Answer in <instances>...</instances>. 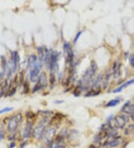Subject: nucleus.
Listing matches in <instances>:
<instances>
[{
    "mask_svg": "<svg viewBox=\"0 0 134 148\" xmlns=\"http://www.w3.org/2000/svg\"><path fill=\"white\" fill-rule=\"evenodd\" d=\"M97 70H98L97 64L94 61H92L91 64H90V67L87 69L86 72L84 73L82 79L78 82V86L81 88V90H84V89L86 90L89 88L91 80L95 76Z\"/></svg>",
    "mask_w": 134,
    "mask_h": 148,
    "instance_id": "obj_1",
    "label": "nucleus"
},
{
    "mask_svg": "<svg viewBox=\"0 0 134 148\" xmlns=\"http://www.w3.org/2000/svg\"><path fill=\"white\" fill-rule=\"evenodd\" d=\"M129 121V117L126 114H120L116 115L113 119L109 121V123L107 126L109 127H112L114 129H123L124 128L125 125Z\"/></svg>",
    "mask_w": 134,
    "mask_h": 148,
    "instance_id": "obj_2",
    "label": "nucleus"
},
{
    "mask_svg": "<svg viewBox=\"0 0 134 148\" xmlns=\"http://www.w3.org/2000/svg\"><path fill=\"white\" fill-rule=\"evenodd\" d=\"M49 122V118L48 117H44L43 119L39 121V124L33 131V136L35 139H40L43 137V133L46 131V125Z\"/></svg>",
    "mask_w": 134,
    "mask_h": 148,
    "instance_id": "obj_3",
    "label": "nucleus"
},
{
    "mask_svg": "<svg viewBox=\"0 0 134 148\" xmlns=\"http://www.w3.org/2000/svg\"><path fill=\"white\" fill-rule=\"evenodd\" d=\"M22 121V115L21 113H18L14 116H13L8 121V124H7L8 132L11 134H15V132L19 127V124L21 123Z\"/></svg>",
    "mask_w": 134,
    "mask_h": 148,
    "instance_id": "obj_4",
    "label": "nucleus"
},
{
    "mask_svg": "<svg viewBox=\"0 0 134 148\" xmlns=\"http://www.w3.org/2000/svg\"><path fill=\"white\" fill-rule=\"evenodd\" d=\"M42 67H43V61L39 58V60L36 62L35 64L31 68L30 79L32 82H35L36 81H37Z\"/></svg>",
    "mask_w": 134,
    "mask_h": 148,
    "instance_id": "obj_5",
    "label": "nucleus"
},
{
    "mask_svg": "<svg viewBox=\"0 0 134 148\" xmlns=\"http://www.w3.org/2000/svg\"><path fill=\"white\" fill-rule=\"evenodd\" d=\"M56 132H57V129L55 127H50V128L46 130L43 135V137H42V140L44 141V143L47 146L54 142Z\"/></svg>",
    "mask_w": 134,
    "mask_h": 148,
    "instance_id": "obj_6",
    "label": "nucleus"
},
{
    "mask_svg": "<svg viewBox=\"0 0 134 148\" xmlns=\"http://www.w3.org/2000/svg\"><path fill=\"white\" fill-rule=\"evenodd\" d=\"M60 53L58 52H53L51 58L50 64L48 69L50 70L51 73L55 74L58 71V58H59Z\"/></svg>",
    "mask_w": 134,
    "mask_h": 148,
    "instance_id": "obj_7",
    "label": "nucleus"
},
{
    "mask_svg": "<svg viewBox=\"0 0 134 148\" xmlns=\"http://www.w3.org/2000/svg\"><path fill=\"white\" fill-rule=\"evenodd\" d=\"M47 83H48V81H47V76L46 74L43 73H42L40 76H39L37 79V85H35V86L33 88V92L35 93L38 90H39L40 89L45 88L47 86Z\"/></svg>",
    "mask_w": 134,
    "mask_h": 148,
    "instance_id": "obj_8",
    "label": "nucleus"
},
{
    "mask_svg": "<svg viewBox=\"0 0 134 148\" xmlns=\"http://www.w3.org/2000/svg\"><path fill=\"white\" fill-rule=\"evenodd\" d=\"M63 49L64 51L66 52V55H67V58H66V62H68L70 65V67H72V64L74 62V52L71 49V45L69 43H65L63 45Z\"/></svg>",
    "mask_w": 134,
    "mask_h": 148,
    "instance_id": "obj_9",
    "label": "nucleus"
},
{
    "mask_svg": "<svg viewBox=\"0 0 134 148\" xmlns=\"http://www.w3.org/2000/svg\"><path fill=\"white\" fill-rule=\"evenodd\" d=\"M122 143V138L121 137H116L114 138H110V139H107L103 144L104 147H116L119 146Z\"/></svg>",
    "mask_w": 134,
    "mask_h": 148,
    "instance_id": "obj_10",
    "label": "nucleus"
},
{
    "mask_svg": "<svg viewBox=\"0 0 134 148\" xmlns=\"http://www.w3.org/2000/svg\"><path fill=\"white\" fill-rule=\"evenodd\" d=\"M121 112L127 114H134V104L131 103V102L128 101L125 103L124 105L122 106Z\"/></svg>",
    "mask_w": 134,
    "mask_h": 148,
    "instance_id": "obj_11",
    "label": "nucleus"
},
{
    "mask_svg": "<svg viewBox=\"0 0 134 148\" xmlns=\"http://www.w3.org/2000/svg\"><path fill=\"white\" fill-rule=\"evenodd\" d=\"M32 129H33V123L28 121V123L26 124V127H25L23 131V134H22V137L23 138L27 139L29 138L31 136L32 133Z\"/></svg>",
    "mask_w": 134,
    "mask_h": 148,
    "instance_id": "obj_12",
    "label": "nucleus"
},
{
    "mask_svg": "<svg viewBox=\"0 0 134 148\" xmlns=\"http://www.w3.org/2000/svg\"><path fill=\"white\" fill-rule=\"evenodd\" d=\"M103 75L102 74H100V75H98V77L94 80L93 84V90H100V87L101 85V82L103 81Z\"/></svg>",
    "mask_w": 134,
    "mask_h": 148,
    "instance_id": "obj_13",
    "label": "nucleus"
},
{
    "mask_svg": "<svg viewBox=\"0 0 134 148\" xmlns=\"http://www.w3.org/2000/svg\"><path fill=\"white\" fill-rule=\"evenodd\" d=\"M11 62H12L13 64L14 65L15 67H16V68H17L18 64H20V57L16 51L11 52Z\"/></svg>",
    "mask_w": 134,
    "mask_h": 148,
    "instance_id": "obj_14",
    "label": "nucleus"
},
{
    "mask_svg": "<svg viewBox=\"0 0 134 148\" xmlns=\"http://www.w3.org/2000/svg\"><path fill=\"white\" fill-rule=\"evenodd\" d=\"M66 145L65 141H54L52 144L48 145V148H66Z\"/></svg>",
    "mask_w": 134,
    "mask_h": 148,
    "instance_id": "obj_15",
    "label": "nucleus"
},
{
    "mask_svg": "<svg viewBox=\"0 0 134 148\" xmlns=\"http://www.w3.org/2000/svg\"><path fill=\"white\" fill-rule=\"evenodd\" d=\"M133 83H134V79H133L129 80V81H127V82H125L124 84H123V85H122L120 87H118V88L113 90V93L121 92V91H122V90H123L124 88H125L126 87L129 86L130 85H132V84H133Z\"/></svg>",
    "mask_w": 134,
    "mask_h": 148,
    "instance_id": "obj_16",
    "label": "nucleus"
},
{
    "mask_svg": "<svg viewBox=\"0 0 134 148\" xmlns=\"http://www.w3.org/2000/svg\"><path fill=\"white\" fill-rule=\"evenodd\" d=\"M37 62V56L36 55H31L28 58V66H29V67L31 68Z\"/></svg>",
    "mask_w": 134,
    "mask_h": 148,
    "instance_id": "obj_17",
    "label": "nucleus"
},
{
    "mask_svg": "<svg viewBox=\"0 0 134 148\" xmlns=\"http://www.w3.org/2000/svg\"><path fill=\"white\" fill-rule=\"evenodd\" d=\"M104 138H105V134H104V132H103V131H101V132H98L96 136H95L94 141H95V143L98 144V143L101 142V141Z\"/></svg>",
    "mask_w": 134,
    "mask_h": 148,
    "instance_id": "obj_18",
    "label": "nucleus"
},
{
    "mask_svg": "<svg viewBox=\"0 0 134 148\" xmlns=\"http://www.w3.org/2000/svg\"><path fill=\"white\" fill-rule=\"evenodd\" d=\"M113 74L115 78H118L120 76V67L118 66V63L116 62L113 64Z\"/></svg>",
    "mask_w": 134,
    "mask_h": 148,
    "instance_id": "obj_19",
    "label": "nucleus"
},
{
    "mask_svg": "<svg viewBox=\"0 0 134 148\" xmlns=\"http://www.w3.org/2000/svg\"><path fill=\"white\" fill-rule=\"evenodd\" d=\"M134 132V123L133 124H130L127 128L125 129L124 130V135L126 136H129L131 134L133 133Z\"/></svg>",
    "mask_w": 134,
    "mask_h": 148,
    "instance_id": "obj_20",
    "label": "nucleus"
},
{
    "mask_svg": "<svg viewBox=\"0 0 134 148\" xmlns=\"http://www.w3.org/2000/svg\"><path fill=\"white\" fill-rule=\"evenodd\" d=\"M120 103V99L119 98H116V99H112L109 103L107 104V106L108 107H113V106H116Z\"/></svg>",
    "mask_w": 134,
    "mask_h": 148,
    "instance_id": "obj_21",
    "label": "nucleus"
},
{
    "mask_svg": "<svg viewBox=\"0 0 134 148\" xmlns=\"http://www.w3.org/2000/svg\"><path fill=\"white\" fill-rule=\"evenodd\" d=\"M100 92L101 90H95L92 89V90H90V91H89V92H87L85 94V97H95V96L98 95V94H100Z\"/></svg>",
    "mask_w": 134,
    "mask_h": 148,
    "instance_id": "obj_22",
    "label": "nucleus"
},
{
    "mask_svg": "<svg viewBox=\"0 0 134 148\" xmlns=\"http://www.w3.org/2000/svg\"><path fill=\"white\" fill-rule=\"evenodd\" d=\"M1 58H2V62H1V63H2V70H3V73H5L6 70H7V60H6L5 56H2Z\"/></svg>",
    "mask_w": 134,
    "mask_h": 148,
    "instance_id": "obj_23",
    "label": "nucleus"
},
{
    "mask_svg": "<svg viewBox=\"0 0 134 148\" xmlns=\"http://www.w3.org/2000/svg\"><path fill=\"white\" fill-rule=\"evenodd\" d=\"M38 53L39 55V59L43 61V58H45V56H46V52H44V49L42 47H38L37 48Z\"/></svg>",
    "mask_w": 134,
    "mask_h": 148,
    "instance_id": "obj_24",
    "label": "nucleus"
},
{
    "mask_svg": "<svg viewBox=\"0 0 134 148\" xmlns=\"http://www.w3.org/2000/svg\"><path fill=\"white\" fill-rule=\"evenodd\" d=\"M110 74L107 73V75H106V76H105V79H104V82H103V87H104V88H106L107 85H108V83H109V80H110Z\"/></svg>",
    "mask_w": 134,
    "mask_h": 148,
    "instance_id": "obj_25",
    "label": "nucleus"
},
{
    "mask_svg": "<svg viewBox=\"0 0 134 148\" xmlns=\"http://www.w3.org/2000/svg\"><path fill=\"white\" fill-rule=\"evenodd\" d=\"M49 81H50V83H51V85H52V88H53L54 85V84H55V74L51 73L50 79H49Z\"/></svg>",
    "mask_w": 134,
    "mask_h": 148,
    "instance_id": "obj_26",
    "label": "nucleus"
},
{
    "mask_svg": "<svg viewBox=\"0 0 134 148\" xmlns=\"http://www.w3.org/2000/svg\"><path fill=\"white\" fill-rule=\"evenodd\" d=\"M81 88H80V87L78 86L77 88H75V89L73 91V94L75 96V97H79L80 94V92H81Z\"/></svg>",
    "mask_w": 134,
    "mask_h": 148,
    "instance_id": "obj_27",
    "label": "nucleus"
},
{
    "mask_svg": "<svg viewBox=\"0 0 134 148\" xmlns=\"http://www.w3.org/2000/svg\"><path fill=\"white\" fill-rule=\"evenodd\" d=\"M39 113L43 116L44 115L45 117H48L50 114H53V112H51V111H39Z\"/></svg>",
    "mask_w": 134,
    "mask_h": 148,
    "instance_id": "obj_28",
    "label": "nucleus"
},
{
    "mask_svg": "<svg viewBox=\"0 0 134 148\" xmlns=\"http://www.w3.org/2000/svg\"><path fill=\"white\" fill-rule=\"evenodd\" d=\"M29 92V83L25 82V83H24V93L25 94H27V93Z\"/></svg>",
    "mask_w": 134,
    "mask_h": 148,
    "instance_id": "obj_29",
    "label": "nucleus"
},
{
    "mask_svg": "<svg viewBox=\"0 0 134 148\" xmlns=\"http://www.w3.org/2000/svg\"><path fill=\"white\" fill-rule=\"evenodd\" d=\"M26 117H28L29 119L32 120L33 118L35 117V114H34V113H32V112H27V113H26Z\"/></svg>",
    "mask_w": 134,
    "mask_h": 148,
    "instance_id": "obj_30",
    "label": "nucleus"
},
{
    "mask_svg": "<svg viewBox=\"0 0 134 148\" xmlns=\"http://www.w3.org/2000/svg\"><path fill=\"white\" fill-rule=\"evenodd\" d=\"M13 110V108L10 107V108H2V110H0V114H2V113H5V112H11V111Z\"/></svg>",
    "mask_w": 134,
    "mask_h": 148,
    "instance_id": "obj_31",
    "label": "nucleus"
},
{
    "mask_svg": "<svg viewBox=\"0 0 134 148\" xmlns=\"http://www.w3.org/2000/svg\"><path fill=\"white\" fill-rule=\"evenodd\" d=\"M129 61H130V64L132 66V67L134 68V55H131L130 56V58H129Z\"/></svg>",
    "mask_w": 134,
    "mask_h": 148,
    "instance_id": "obj_32",
    "label": "nucleus"
},
{
    "mask_svg": "<svg viewBox=\"0 0 134 148\" xmlns=\"http://www.w3.org/2000/svg\"><path fill=\"white\" fill-rule=\"evenodd\" d=\"M81 34H82V32H81V31L77 33V34H76V36H75V39H74V43H77L78 40L79 38H80V35H81Z\"/></svg>",
    "mask_w": 134,
    "mask_h": 148,
    "instance_id": "obj_33",
    "label": "nucleus"
},
{
    "mask_svg": "<svg viewBox=\"0 0 134 148\" xmlns=\"http://www.w3.org/2000/svg\"><path fill=\"white\" fill-rule=\"evenodd\" d=\"M5 132L4 131V130H0V142L2 141L5 138Z\"/></svg>",
    "mask_w": 134,
    "mask_h": 148,
    "instance_id": "obj_34",
    "label": "nucleus"
},
{
    "mask_svg": "<svg viewBox=\"0 0 134 148\" xmlns=\"http://www.w3.org/2000/svg\"><path fill=\"white\" fill-rule=\"evenodd\" d=\"M16 147V142L15 141H12V142L9 145V148H14Z\"/></svg>",
    "mask_w": 134,
    "mask_h": 148,
    "instance_id": "obj_35",
    "label": "nucleus"
},
{
    "mask_svg": "<svg viewBox=\"0 0 134 148\" xmlns=\"http://www.w3.org/2000/svg\"><path fill=\"white\" fill-rule=\"evenodd\" d=\"M27 145V141H24L23 143H22L21 145H20V148H23L24 147L26 146Z\"/></svg>",
    "mask_w": 134,
    "mask_h": 148,
    "instance_id": "obj_36",
    "label": "nucleus"
},
{
    "mask_svg": "<svg viewBox=\"0 0 134 148\" xmlns=\"http://www.w3.org/2000/svg\"><path fill=\"white\" fill-rule=\"evenodd\" d=\"M131 119H132L133 121H134V114H131Z\"/></svg>",
    "mask_w": 134,
    "mask_h": 148,
    "instance_id": "obj_37",
    "label": "nucleus"
},
{
    "mask_svg": "<svg viewBox=\"0 0 134 148\" xmlns=\"http://www.w3.org/2000/svg\"><path fill=\"white\" fill-rule=\"evenodd\" d=\"M39 148H45V147H44V146H43V145H42V146L39 147Z\"/></svg>",
    "mask_w": 134,
    "mask_h": 148,
    "instance_id": "obj_38",
    "label": "nucleus"
},
{
    "mask_svg": "<svg viewBox=\"0 0 134 148\" xmlns=\"http://www.w3.org/2000/svg\"><path fill=\"white\" fill-rule=\"evenodd\" d=\"M104 148H110V147H104Z\"/></svg>",
    "mask_w": 134,
    "mask_h": 148,
    "instance_id": "obj_39",
    "label": "nucleus"
}]
</instances>
